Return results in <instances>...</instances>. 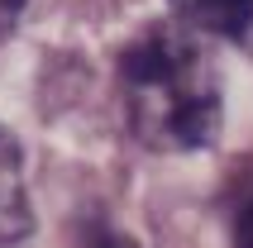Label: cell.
<instances>
[{
    "label": "cell",
    "instance_id": "6da1fadb",
    "mask_svg": "<svg viewBox=\"0 0 253 248\" xmlns=\"http://www.w3.org/2000/svg\"><path fill=\"white\" fill-rule=\"evenodd\" d=\"M129 129L153 153H196L220 134V77L186 29L148 24L120 53Z\"/></svg>",
    "mask_w": 253,
    "mask_h": 248
},
{
    "label": "cell",
    "instance_id": "7a4b0ae2",
    "mask_svg": "<svg viewBox=\"0 0 253 248\" xmlns=\"http://www.w3.org/2000/svg\"><path fill=\"white\" fill-rule=\"evenodd\" d=\"M29 229H34V215H29V196H24V153L0 129V248L19 244Z\"/></svg>",
    "mask_w": 253,
    "mask_h": 248
},
{
    "label": "cell",
    "instance_id": "3957f363",
    "mask_svg": "<svg viewBox=\"0 0 253 248\" xmlns=\"http://www.w3.org/2000/svg\"><path fill=\"white\" fill-rule=\"evenodd\" d=\"M172 14L196 34L215 39H244L253 29V0H168Z\"/></svg>",
    "mask_w": 253,
    "mask_h": 248
},
{
    "label": "cell",
    "instance_id": "277c9868",
    "mask_svg": "<svg viewBox=\"0 0 253 248\" xmlns=\"http://www.w3.org/2000/svg\"><path fill=\"white\" fill-rule=\"evenodd\" d=\"M234 248H253V201L239 210V224H234Z\"/></svg>",
    "mask_w": 253,
    "mask_h": 248
},
{
    "label": "cell",
    "instance_id": "5b68a950",
    "mask_svg": "<svg viewBox=\"0 0 253 248\" xmlns=\"http://www.w3.org/2000/svg\"><path fill=\"white\" fill-rule=\"evenodd\" d=\"M19 10H24V0H0V24H10Z\"/></svg>",
    "mask_w": 253,
    "mask_h": 248
},
{
    "label": "cell",
    "instance_id": "8992f818",
    "mask_svg": "<svg viewBox=\"0 0 253 248\" xmlns=\"http://www.w3.org/2000/svg\"><path fill=\"white\" fill-rule=\"evenodd\" d=\"M96 248H139V244H134V239H120V234H110V239H100Z\"/></svg>",
    "mask_w": 253,
    "mask_h": 248
}]
</instances>
